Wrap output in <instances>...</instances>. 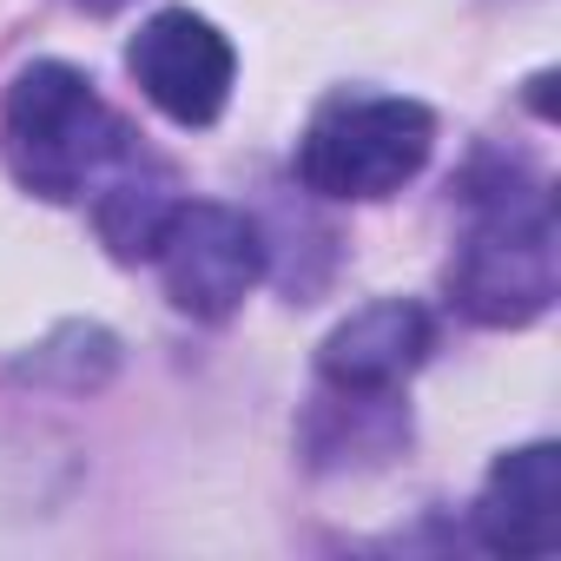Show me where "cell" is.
<instances>
[{
	"label": "cell",
	"instance_id": "obj_1",
	"mask_svg": "<svg viewBox=\"0 0 561 561\" xmlns=\"http://www.w3.org/2000/svg\"><path fill=\"white\" fill-rule=\"evenodd\" d=\"M0 146H8V172L21 179V192H34L47 205H73L139 139L93 93V80L80 67L34 60L8 87V106H0Z\"/></svg>",
	"mask_w": 561,
	"mask_h": 561
},
{
	"label": "cell",
	"instance_id": "obj_2",
	"mask_svg": "<svg viewBox=\"0 0 561 561\" xmlns=\"http://www.w3.org/2000/svg\"><path fill=\"white\" fill-rule=\"evenodd\" d=\"M476 225L449 264V298L462 318L515 331L535 324L561 291V244H554V198L535 179H476L469 192Z\"/></svg>",
	"mask_w": 561,
	"mask_h": 561
},
{
	"label": "cell",
	"instance_id": "obj_3",
	"mask_svg": "<svg viewBox=\"0 0 561 561\" xmlns=\"http://www.w3.org/2000/svg\"><path fill=\"white\" fill-rule=\"evenodd\" d=\"M436 146V119L397 93H337L298 139V179L318 198H390Z\"/></svg>",
	"mask_w": 561,
	"mask_h": 561
},
{
	"label": "cell",
	"instance_id": "obj_4",
	"mask_svg": "<svg viewBox=\"0 0 561 561\" xmlns=\"http://www.w3.org/2000/svg\"><path fill=\"white\" fill-rule=\"evenodd\" d=\"M152 257L165 271V298L198 324L231 318L264 277V238L231 205H179Z\"/></svg>",
	"mask_w": 561,
	"mask_h": 561
},
{
	"label": "cell",
	"instance_id": "obj_5",
	"mask_svg": "<svg viewBox=\"0 0 561 561\" xmlns=\"http://www.w3.org/2000/svg\"><path fill=\"white\" fill-rule=\"evenodd\" d=\"M126 67L139 80V93L179 126H211L225 113V100H231V80H238L231 41L192 8L152 14L126 47Z\"/></svg>",
	"mask_w": 561,
	"mask_h": 561
},
{
	"label": "cell",
	"instance_id": "obj_6",
	"mask_svg": "<svg viewBox=\"0 0 561 561\" xmlns=\"http://www.w3.org/2000/svg\"><path fill=\"white\" fill-rule=\"evenodd\" d=\"M430 351H436V318L410 298H383V305H364L357 318H344L324 337L318 370L337 397H383L410 370H423Z\"/></svg>",
	"mask_w": 561,
	"mask_h": 561
},
{
	"label": "cell",
	"instance_id": "obj_7",
	"mask_svg": "<svg viewBox=\"0 0 561 561\" xmlns=\"http://www.w3.org/2000/svg\"><path fill=\"white\" fill-rule=\"evenodd\" d=\"M476 535L495 554H554L561 548V449L528 443L508 449L482 495H476Z\"/></svg>",
	"mask_w": 561,
	"mask_h": 561
},
{
	"label": "cell",
	"instance_id": "obj_8",
	"mask_svg": "<svg viewBox=\"0 0 561 561\" xmlns=\"http://www.w3.org/2000/svg\"><path fill=\"white\" fill-rule=\"evenodd\" d=\"M179 179H172V165L165 159H152L146 146H133L100 185H93V225H100V238H106V251L119 257V264H139V257H152L159 251V238L172 231V218H179Z\"/></svg>",
	"mask_w": 561,
	"mask_h": 561
},
{
	"label": "cell",
	"instance_id": "obj_9",
	"mask_svg": "<svg viewBox=\"0 0 561 561\" xmlns=\"http://www.w3.org/2000/svg\"><path fill=\"white\" fill-rule=\"evenodd\" d=\"M73 8H87V14H119L126 0H73Z\"/></svg>",
	"mask_w": 561,
	"mask_h": 561
}]
</instances>
